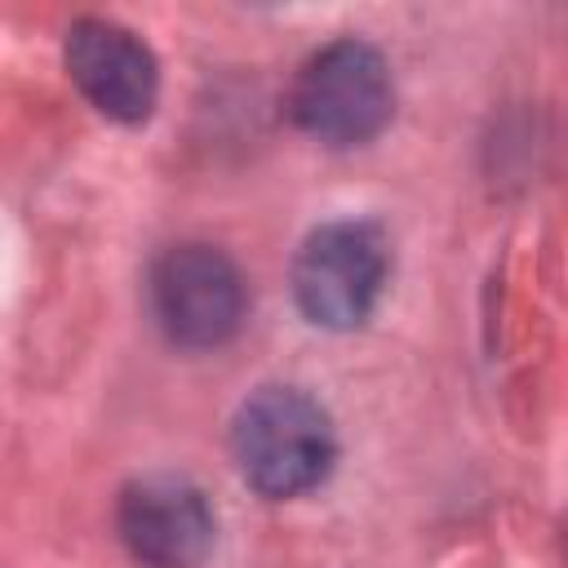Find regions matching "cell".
I'll return each instance as SVG.
<instances>
[{
  "label": "cell",
  "instance_id": "cell-6",
  "mask_svg": "<svg viewBox=\"0 0 568 568\" xmlns=\"http://www.w3.org/2000/svg\"><path fill=\"white\" fill-rule=\"evenodd\" d=\"M67 71L80 84V93L111 120H146L160 93V67L155 53L120 22L106 18H80L67 31Z\"/></svg>",
  "mask_w": 568,
  "mask_h": 568
},
{
  "label": "cell",
  "instance_id": "cell-2",
  "mask_svg": "<svg viewBox=\"0 0 568 568\" xmlns=\"http://www.w3.org/2000/svg\"><path fill=\"white\" fill-rule=\"evenodd\" d=\"M288 111L311 138L328 146H359L377 138L395 111L390 71L373 44L333 40L302 62Z\"/></svg>",
  "mask_w": 568,
  "mask_h": 568
},
{
  "label": "cell",
  "instance_id": "cell-1",
  "mask_svg": "<svg viewBox=\"0 0 568 568\" xmlns=\"http://www.w3.org/2000/svg\"><path fill=\"white\" fill-rule=\"evenodd\" d=\"M231 453L262 497H297L333 470L337 439L328 413L311 395L293 386H262L231 422Z\"/></svg>",
  "mask_w": 568,
  "mask_h": 568
},
{
  "label": "cell",
  "instance_id": "cell-4",
  "mask_svg": "<svg viewBox=\"0 0 568 568\" xmlns=\"http://www.w3.org/2000/svg\"><path fill=\"white\" fill-rule=\"evenodd\" d=\"M151 306L160 328L191 351L222 346L244 320V280L213 244H178L151 271Z\"/></svg>",
  "mask_w": 568,
  "mask_h": 568
},
{
  "label": "cell",
  "instance_id": "cell-5",
  "mask_svg": "<svg viewBox=\"0 0 568 568\" xmlns=\"http://www.w3.org/2000/svg\"><path fill=\"white\" fill-rule=\"evenodd\" d=\"M129 555L146 568H195L213 550V510L182 475H142L115 510Z\"/></svg>",
  "mask_w": 568,
  "mask_h": 568
},
{
  "label": "cell",
  "instance_id": "cell-3",
  "mask_svg": "<svg viewBox=\"0 0 568 568\" xmlns=\"http://www.w3.org/2000/svg\"><path fill=\"white\" fill-rule=\"evenodd\" d=\"M386 284V240L373 222H328L293 257V297L320 328L368 320Z\"/></svg>",
  "mask_w": 568,
  "mask_h": 568
}]
</instances>
